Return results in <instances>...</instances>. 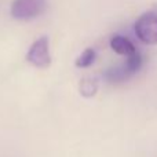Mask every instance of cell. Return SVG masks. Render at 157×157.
<instances>
[{
    "mask_svg": "<svg viewBox=\"0 0 157 157\" xmlns=\"http://www.w3.org/2000/svg\"><path fill=\"white\" fill-rule=\"evenodd\" d=\"M135 35L144 44H157V10L144 13L134 25Z\"/></svg>",
    "mask_w": 157,
    "mask_h": 157,
    "instance_id": "obj_1",
    "label": "cell"
},
{
    "mask_svg": "<svg viewBox=\"0 0 157 157\" xmlns=\"http://www.w3.org/2000/svg\"><path fill=\"white\" fill-rule=\"evenodd\" d=\"M47 0H13L10 7L11 17L19 21L35 19L44 13Z\"/></svg>",
    "mask_w": 157,
    "mask_h": 157,
    "instance_id": "obj_2",
    "label": "cell"
},
{
    "mask_svg": "<svg viewBox=\"0 0 157 157\" xmlns=\"http://www.w3.org/2000/svg\"><path fill=\"white\" fill-rule=\"evenodd\" d=\"M26 61L32 66L39 69H46L51 65L50 54V40L47 36L36 39L26 52Z\"/></svg>",
    "mask_w": 157,
    "mask_h": 157,
    "instance_id": "obj_3",
    "label": "cell"
},
{
    "mask_svg": "<svg viewBox=\"0 0 157 157\" xmlns=\"http://www.w3.org/2000/svg\"><path fill=\"white\" fill-rule=\"evenodd\" d=\"M134 75H136V72L127 62H124L123 65L110 66L109 69H106L105 73H103V77H105V80L108 83L120 84V83H124V81L130 80Z\"/></svg>",
    "mask_w": 157,
    "mask_h": 157,
    "instance_id": "obj_4",
    "label": "cell"
},
{
    "mask_svg": "<svg viewBox=\"0 0 157 157\" xmlns=\"http://www.w3.org/2000/svg\"><path fill=\"white\" fill-rule=\"evenodd\" d=\"M110 47L114 52H117L119 55H124V57H127V58L132 57V55H135L136 52L139 51V50L134 46L132 41L123 35L113 36L110 40Z\"/></svg>",
    "mask_w": 157,
    "mask_h": 157,
    "instance_id": "obj_5",
    "label": "cell"
},
{
    "mask_svg": "<svg viewBox=\"0 0 157 157\" xmlns=\"http://www.w3.org/2000/svg\"><path fill=\"white\" fill-rule=\"evenodd\" d=\"M98 80L95 77H84L80 81V94L86 98H91L98 91Z\"/></svg>",
    "mask_w": 157,
    "mask_h": 157,
    "instance_id": "obj_6",
    "label": "cell"
},
{
    "mask_svg": "<svg viewBox=\"0 0 157 157\" xmlns=\"http://www.w3.org/2000/svg\"><path fill=\"white\" fill-rule=\"evenodd\" d=\"M95 59H97V51L94 48H86L76 59V66L77 68H88L95 62Z\"/></svg>",
    "mask_w": 157,
    "mask_h": 157,
    "instance_id": "obj_7",
    "label": "cell"
}]
</instances>
